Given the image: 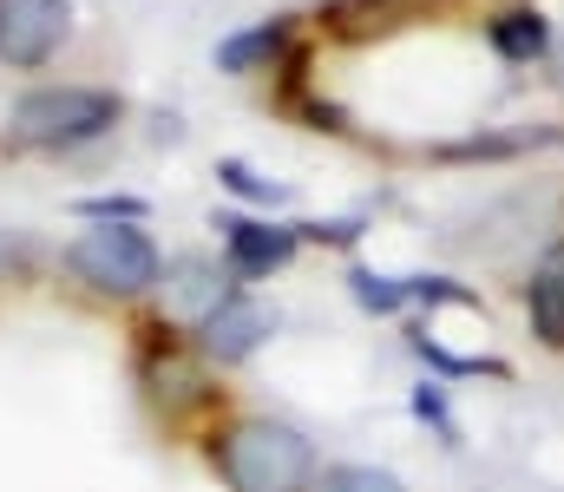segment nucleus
<instances>
[{"mask_svg":"<svg viewBox=\"0 0 564 492\" xmlns=\"http://www.w3.org/2000/svg\"><path fill=\"white\" fill-rule=\"evenodd\" d=\"M414 414H421V420H433V427H440V440H446V447L459 440V427H453V414H446V394H440V381H426L421 394H414Z\"/></svg>","mask_w":564,"mask_h":492,"instance_id":"obj_15","label":"nucleus"},{"mask_svg":"<svg viewBox=\"0 0 564 492\" xmlns=\"http://www.w3.org/2000/svg\"><path fill=\"white\" fill-rule=\"evenodd\" d=\"M66 270L86 283V289H99V296H144V289H158V243L144 237L139 223H99V230H86V237H73V250H66Z\"/></svg>","mask_w":564,"mask_h":492,"instance_id":"obj_3","label":"nucleus"},{"mask_svg":"<svg viewBox=\"0 0 564 492\" xmlns=\"http://www.w3.org/2000/svg\"><path fill=\"white\" fill-rule=\"evenodd\" d=\"M73 33V7L66 0H0V59L33 73L46 66Z\"/></svg>","mask_w":564,"mask_h":492,"instance_id":"obj_4","label":"nucleus"},{"mask_svg":"<svg viewBox=\"0 0 564 492\" xmlns=\"http://www.w3.org/2000/svg\"><path fill=\"white\" fill-rule=\"evenodd\" d=\"M33 263V237L26 230H0V276L7 270H26Z\"/></svg>","mask_w":564,"mask_h":492,"instance_id":"obj_16","label":"nucleus"},{"mask_svg":"<svg viewBox=\"0 0 564 492\" xmlns=\"http://www.w3.org/2000/svg\"><path fill=\"white\" fill-rule=\"evenodd\" d=\"M282 46H289V20H263V26H250V33H230L224 46H217V66L224 73H257V66H270Z\"/></svg>","mask_w":564,"mask_h":492,"instance_id":"obj_10","label":"nucleus"},{"mask_svg":"<svg viewBox=\"0 0 564 492\" xmlns=\"http://www.w3.org/2000/svg\"><path fill=\"white\" fill-rule=\"evenodd\" d=\"M217 177H224V190H230V197H250V204H282V197H289V184L263 177V171H250L243 158H224V164H217Z\"/></svg>","mask_w":564,"mask_h":492,"instance_id":"obj_12","label":"nucleus"},{"mask_svg":"<svg viewBox=\"0 0 564 492\" xmlns=\"http://www.w3.org/2000/svg\"><path fill=\"white\" fill-rule=\"evenodd\" d=\"M486 40H492V53L512 59V66H532V59L552 53V26H545L539 7H506V13H492V20H486Z\"/></svg>","mask_w":564,"mask_h":492,"instance_id":"obj_9","label":"nucleus"},{"mask_svg":"<svg viewBox=\"0 0 564 492\" xmlns=\"http://www.w3.org/2000/svg\"><path fill=\"white\" fill-rule=\"evenodd\" d=\"M295 230H302V237H315V243H355V237H361V223H355V217H348V223H295Z\"/></svg>","mask_w":564,"mask_h":492,"instance_id":"obj_17","label":"nucleus"},{"mask_svg":"<svg viewBox=\"0 0 564 492\" xmlns=\"http://www.w3.org/2000/svg\"><path fill=\"white\" fill-rule=\"evenodd\" d=\"M119 92H99V86H40L13 106V139L20 145H40V152H73V145H93L119 125Z\"/></svg>","mask_w":564,"mask_h":492,"instance_id":"obj_2","label":"nucleus"},{"mask_svg":"<svg viewBox=\"0 0 564 492\" xmlns=\"http://www.w3.org/2000/svg\"><path fill=\"white\" fill-rule=\"evenodd\" d=\"M217 230H224V263L237 276H270L302 243L295 223H257V217H217Z\"/></svg>","mask_w":564,"mask_h":492,"instance_id":"obj_6","label":"nucleus"},{"mask_svg":"<svg viewBox=\"0 0 564 492\" xmlns=\"http://www.w3.org/2000/svg\"><path fill=\"white\" fill-rule=\"evenodd\" d=\"M270 328H276V309H263V303H250V296H224L204 322H197V354L204 361H250L263 341H270Z\"/></svg>","mask_w":564,"mask_h":492,"instance_id":"obj_5","label":"nucleus"},{"mask_svg":"<svg viewBox=\"0 0 564 492\" xmlns=\"http://www.w3.org/2000/svg\"><path fill=\"white\" fill-rule=\"evenodd\" d=\"M558 86H564V46H558Z\"/></svg>","mask_w":564,"mask_h":492,"instance_id":"obj_18","label":"nucleus"},{"mask_svg":"<svg viewBox=\"0 0 564 492\" xmlns=\"http://www.w3.org/2000/svg\"><path fill=\"white\" fill-rule=\"evenodd\" d=\"M525 316H532V335L545 348H564V237L532 263V283H525Z\"/></svg>","mask_w":564,"mask_h":492,"instance_id":"obj_8","label":"nucleus"},{"mask_svg":"<svg viewBox=\"0 0 564 492\" xmlns=\"http://www.w3.org/2000/svg\"><path fill=\"white\" fill-rule=\"evenodd\" d=\"M79 217H99V223H139L144 197H79Z\"/></svg>","mask_w":564,"mask_h":492,"instance_id":"obj_14","label":"nucleus"},{"mask_svg":"<svg viewBox=\"0 0 564 492\" xmlns=\"http://www.w3.org/2000/svg\"><path fill=\"white\" fill-rule=\"evenodd\" d=\"M224 296H230V283H224L204 256H184V263H171V270H164V309H171L177 322L197 328L217 303H224Z\"/></svg>","mask_w":564,"mask_h":492,"instance_id":"obj_7","label":"nucleus"},{"mask_svg":"<svg viewBox=\"0 0 564 492\" xmlns=\"http://www.w3.org/2000/svg\"><path fill=\"white\" fill-rule=\"evenodd\" d=\"M230 492H308L315 486V447L289 420H237L210 447Z\"/></svg>","mask_w":564,"mask_h":492,"instance_id":"obj_1","label":"nucleus"},{"mask_svg":"<svg viewBox=\"0 0 564 492\" xmlns=\"http://www.w3.org/2000/svg\"><path fill=\"white\" fill-rule=\"evenodd\" d=\"M348 289H355V303H361L368 316H394L401 303H414V296H408V283L375 276V270H355V276H348Z\"/></svg>","mask_w":564,"mask_h":492,"instance_id":"obj_11","label":"nucleus"},{"mask_svg":"<svg viewBox=\"0 0 564 492\" xmlns=\"http://www.w3.org/2000/svg\"><path fill=\"white\" fill-rule=\"evenodd\" d=\"M308 492H408V486L394 473H381V467H328Z\"/></svg>","mask_w":564,"mask_h":492,"instance_id":"obj_13","label":"nucleus"}]
</instances>
